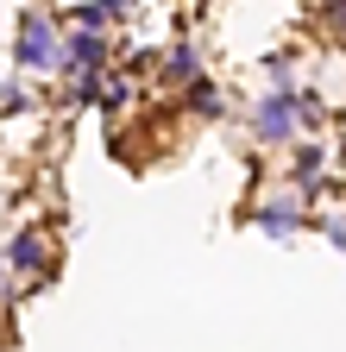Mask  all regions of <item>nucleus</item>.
<instances>
[{
  "mask_svg": "<svg viewBox=\"0 0 346 352\" xmlns=\"http://www.w3.org/2000/svg\"><path fill=\"white\" fill-rule=\"evenodd\" d=\"M290 120H296V101L290 95H271L265 107H258V139H283Z\"/></svg>",
  "mask_w": 346,
  "mask_h": 352,
  "instance_id": "2",
  "label": "nucleus"
},
{
  "mask_svg": "<svg viewBox=\"0 0 346 352\" xmlns=\"http://www.w3.org/2000/svg\"><path fill=\"white\" fill-rule=\"evenodd\" d=\"M170 76H195V57L189 51H170Z\"/></svg>",
  "mask_w": 346,
  "mask_h": 352,
  "instance_id": "8",
  "label": "nucleus"
},
{
  "mask_svg": "<svg viewBox=\"0 0 346 352\" xmlns=\"http://www.w3.org/2000/svg\"><path fill=\"white\" fill-rule=\"evenodd\" d=\"M189 101H195V113H221V88H208V82H195V95H189Z\"/></svg>",
  "mask_w": 346,
  "mask_h": 352,
  "instance_id": "6",
  "label": "nucleus"
},
{
  "mask_svg": "<svg viewBox=\"0 0 346 352\" xmlns=\"http://www.w3.org/2000/svg\"><path fill=\"white\" fill-rule=\"evenodd\" d=\"M7 264H13V271H38V264H45V239H38V233H19L13 252H7Z\"/></svg>",
  "mask_w": 346,
  "mask_h": 352,
  "instance_id": "4",
  "label": "nucleus"
},
{
  "mask_svg": "<svg viewBox=\"0 0 346 352\" xmlns=\"http://www.w3.org/2000/svg\"><path fill=\"white\" fill-rule=\"evenodd\" d=\"M69 19H76V25H82V32H101V25H107V19H113V7H76V13H69Z\"/></svg>",
  "mask_w": 346,
  "mask_h": 352,
  "instance_id": "5",
  "label": "nucleus"
},
{
  "mask_svg": "<svg viewBox=\"0 0 346 352\" xmlns=\"http://www.w3.org/2000/svg\"><path fill=\"white\" fill-rule=\"evenodd\" d=\"M63 63H69V69H95V63H101V38H95V32H76V38L63 44Z\"/></svg>",
  "mask_w": 346,
  "mask_h": 352,
  "instance_id": "3",
  "label": "nucleus"
},
{
  "mask_svg": "<svg viewBox=\"0 0 346 352\" xmlns=\"http://www.w3.org/2000/svg\"><path fill=\"white\" fill-rule=\"evenodd\" d=\"M258 220H265L271 233H296V214H290V208H271V214H258Z\"/></svg>",
  "mask_w": 346,
  "mask_h": 352,
  "instance_id": "7",
  "label": "nucleus"
},
{
  "mask_svg": "<svg viewBox=\"0 0 346 352\" xmlns=\"http://www.w3.org/2000/svg\"><path fill=\"white\" fill-rule=\"evenodd\" d=\"M25 69H45V63H57L63 51H57V44H51V19L45 13H25L19 19V51H13Z\"/></svg>",
  "mask_w": 346,
  "mask_h": 352,
  "instance_id": "1",
  "label": "nucleus"
}]
</instances>
